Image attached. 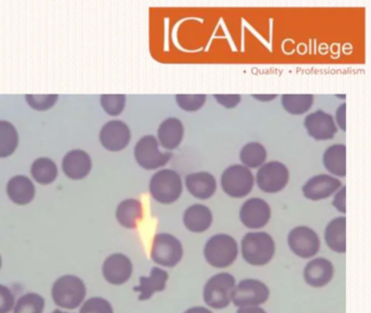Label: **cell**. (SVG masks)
I'll return each instance as SVG.
<instances>
[{
	"label": "cell",
	"instance_id": "cell-1",
	"mask_svg": "<svg viewBox=\"0 0 371 313\" xmlns=\"http://www.w3.org/2000/svg\"><path fill=\"white\" fill-rule=\"evenodd\" d=\"M86 296V286L75 275H64L55 281L51 287V298L62 309L73 310L82 305Z\"/></svg>",
	"mask_w": 371,
	"mask_h": 313
},
{
	"label": "cell",
	"instance_id": "cell-2",
	"mask_svg": "<svg viewBox=\"0 0 371 313\" xmlns=\"http://www.w3.org/2000/svg\"><path fill=\"white\" fill-rule=\"evenodd\" d=\"M275 252L273 238L268 233H247L242 239V255L247 263L261 267L269 263Z\"/></svg>",
	"mask_w": 371,
	"mask_h": 313
},
{
	"label": "cell",
	"instance_id": "cell-3",
	"mask_svg": "<svg viewBox=\"0 0 371 313\" xmlns=\"http://www.w3.org/2000/svg\"><path fill=\"white\" fill-rule=\"evenodd\" d=\"M238 253L237 243L227 234H218L209 238L203 248V257L213 268L224 269L234 263Z\"/></svg>",
	"mask_w": 371,
	"mask_h": 313
},
{
	"label": "cell",
	"instance_id": "cell-4",
	"mask_svg": "<svg viewBox=\"0 0 371 313\" xmlns=\"http://www.w3.org/2000/svg\"><path fill=\"white\" fill-rule=\"evenodd\" d=\"M149 191L157 202L163 205L173 203L179 199L183 191L181 176L173 170H160L151 176Z\"/></svg>",
	"mask_w": 371,
	"mask_h": 313
},
{
	"label": "cell",
	"instance_id": "cell-5",
	"mask_svg": "<svg viewBox=\"0 0 371 313\" xmlns=\"http://www.w3.org/2000/svg\"><path fill=\"white\" fill-rule=\"evenodd\" d=\"M235 287L234 276L229 273L213 275L203 287V301L213 309H223L232 301Z\"/></svg>",
	"mask_w": 371,
	"mask_h": 313
},
{
	"label": "cell",
	"instance_id": "cell-6",
	"mask_svg": "<svg viewBox=\"0 0 371 313\" xmlns=\"http://www.w3.org/2000/svg\"><path fill=\"white\" fill-rule=\"evenodd\" d=\"M134 156L139 166L145 170H156L166 165L172 158L170 151H161L154 135H146L134 147Z\"/></svg>",
	"mask_w": 371,
	"mask_h": 313
},
{
	"label": "cell",
	"instance_id": "cell-7",
	"mask_svg": "<svg viewBox=\"0 0 371 313\" xmlns=\"http://www.w3.org/2000/svg\"><path fill=\"white\" fill-rule=\"evenodd\" d=\"M255 183L254 175L244 165L234 164L223 171L221 175V186L223 191L232 198L246 197L253 189Z\"/></svg>",
	"mask_w": 371,
	"mask_h": 313
},
{
	"label": "cell",
	"instance_id": "cell-8",
	"mask_svg": "<svg viewBox=\"0 0 371 313\" xmlns=\"http://www.w3.org/2000/svg\"><path fill=\"white\" fill-rule=\"evenodd\" d=\"M150 257L161 267L173 268L182 260V244L171 234H157L153 241Z\"/></svg>",
	"mask_w": 371,
	"mask_h": 313
},
{
	"label": "cell",
	"instance_id": "cell-9",
	"mask_svg": "<svg viewBox=\"0 0 371 313\" xmlns=\"http://www.w3.org/2000/svg\"><path fill=\"white\" fill-rule=\"evenodd\" d=\"M270 290L265 283L257 280H243L235 285L232 301L238 308L258 307L269 299Z\"/></svg>",
	"mask_w": 371,
	"mask_h": 313
},
{
	"label": "cell",
	"instance_id": "cell-10",
	"mask_svg": "<svg viewBox=\"0 0 371 313\" xmlns=\"http://www.w3.org/2000/svg\"><path fill=\"white\" fill-rule=\"evenodd\" d=\"M289 170L280 161H270L263 164L256 175V182L259 189L267 194H274L284 189L289 183Z\"/></svg>",
	"mask_w": 371,
	"mask_h": 313
},
{
	"label": "cell",
	"instance_id": "cell-11",
	"mask_svg": "<svg viewBox=\"0 0 371 313\" xmlns=\"http://www.w3.org/2000/svg\"><path fill=\"white\" fill-rule=\"evenodd\" d=\"M290 249L303 259L316 255L320 249V239L313 229L307 226H297L292 229L287 237Z\"/></svg>",
	"mask_w": 371,
	"mask_h": 313
},
{
	"label": "cell",
	"instance_id": "cell-12",
	"mask_svg": "<svg viewBox=\"0 0 371 313\" xmlns=\"http://www.w3.org/2000/svg\"><path fill=\"white\" fill-rule=\"evenodd\" d=\"M270 206L261 198H250L245 201L239 210V220L247 228L258 229L270 221Z\"/></svg>",
	"mask_w": 371,
	"mask_h": 313
},
{
	"label": "cell",
	"instance_id": "cell-13",
	"mask_svg": "<svg viewBox=\"0 0 371 313\" xmlns=\"http://www.w3.org/2000/svg\"><path fill=\"white\" fill-rule=\"evenodd\" d=\"M101 272L103 279L111 285H123L133 273V264L123 253H113L103 261Z\"/></svg>",
	"mask_w": 371,
	"mask_h": 313
},
{
	"label": "cell",
	"instance_id": "cell-14",
	"mask_svg": "<svg viewBox=\"0 0 371 313\" xmlns=\"http://www.w3.org/2000/svg\"><path fill=\"white\" fill-rule=\"evenodd\" d=\"M99 139L109 151H121L127 148L131 140V130L127 124L119 120L109 121L103 125L99 134Z\"/></svg>",
	"mask_w": 371,
	"mask_h": 313
},
{
	"label": "cell",
	"instance_id": "cell-15",
	"mask_svg": "<svg viewBox=\"0 0 371 313\" xmlns=\"http://www.w3.org/2000/svg\"><path fill=\"white\" fill-rule=\"evenodd\" d=\"M304 125L308 135L316 140H329L334 137L337 132V126L332 116L317 110L305 118Z\"/></svg>",
	"mask_w": 371,
	"mask_h": 313
},
{
	"label": "cell",
	"instance_id": "cell-16",
	"mask_svg": "<svg viewBox=\"0 0 371 313\" xmlns=\"http://www.w3.org/2000/svg\"><path fill=\"white\" fill-rule=\"evenodd\" d=\"M341 187V182L337 177L319 174L311 177L303 186V194L307 199L312 201H318L326 199L337 192Z\"/></svg>",
	"mask_w": 371,
	"mask_h": 313
},
{
	"label": "cell",
	"instance_id": "cell-17",
	"mask_svg": "<svg viewBox=\"0 0 371 313\" xmlns=\"http://www.w3.org/2000/svg\"><path fill=\"white\" fill-rule=\"evenodd\" d=\"M92 170V159L84 150L74 149L62 160V171L71 180H83Z\"/></svg>",
	"mask_w": 371,
	"mask_h": 313
},
{
	"label": "cell",
	"instance_id": "cell-18",
	"mask_svg": "<svg viewBox=\"0 0 371 313\" xmlns=\"http://www.w3.org/2000/svg\"><path fill=\"white\" fill-rule=\"evenodd\" d=\"M334 268L331 261L325 258L313 259L308 262L304 270L306 283L316 288H320L330 283L333 279Z\"/></svg>",
	"mask_w": 371,
	"mask_h": 313
},
{
	"label": "cell",
	"instance_id": "cell-19",
	"mask_svg": "<svg viewBox=\"0 0 371 313\" xmlns=\"http://www.w3.org/2000/svg\"><path fill=\"white\" fill-rule=\"evenodd\" d=\"M185 185L192 196L197 199L206 200L215 195L217 182L209 172H196L185 177Z\"/></svg>",
	"mask_w": 371,
	"mask_h": 313
},
{
	"label": "cell",
	"instance_id": "cell-20",
	"mask_svg": "<svg viewBox=\"0 0 371 313\" xmlns=\"http://www.w3.org/2000/svg\"><path fill=\"white\" fill-rule=\"evenodd\" d=\"M169 280V274L165 270L159 268H153L148 278L140 276L139 285L135 286L133 290L138 293V300L145 301L150 299L155 293L163 291L166 288L167 282Z\"/></svg>",
	"mask_w": 371,
	"mask_h": 313
},
{
	"label": "cell",
	"instance_id": "cell-21",
	"mask_svg": "<svg viewBox=\"0 0 371 313\" xmlns=\"http://www.w3.org/2000/svg\"><path fill=\"white\" fill-rule=\"evenodd\" d=\"M158 140L160 145L167 150H174L179 147L184 136V126L181 120L176 118H168L159 125Z\"/></svg>",
	"mask_w": 371,
	"mask_h": 313
},
{
	"label": "cell",
	"instance_id": "cell-22",
	"mask_svg": "<svg viewBox=\"0 0 371 313\" xmlns=\"http://www.w3.org/2000/svg\"><path fill=\"white\" fill-rule=\"evenodd\" d=\"M212 213L210 209L203 205H193L187 208L183 215V223L193 233H203L211 226Z\"/></svg>",
	"mask_w": 371,
	"mask_h": 313
},
{
	"label": "cell",
	"instance_id": "cell-23",
	"mask_svg": "<svg viewBox=\"0 0 371 313\" xmlns=\"http://www.w3.org/2000/svg\"><path fill=\"white\" fill-rule=\"evenodd\" d=\"M35 186L29 177L17 175L10 179L7 184L9 199L19 206H25L34 199Z\"/></svg>",
	"mask_w": 371,
	"mask_h": 313
},
{
	"label": "cell",
	"instance_id": "cell-24",
	"mask_svg": "<svg viewBox=\"0 0 371 313\" xmlns=\"http://www.w3.org/2000/svg\"><path fill=\"white\" fill-rule=\"evenodd\" d=\"M328 247L337 253L346 252V219L339 217L328 224L325 231Z\"/></svg>",
	"mask_w": 371,
	"mask_h": 313
},
{
	"label": "cell",
	"instance_id": "cell-25",
	"mask_svg": "<svg viewBox=\"0 0 371 313\" xmlns=\"http://www.w3.org/2000/svg\"><path fill=\"white\" fill-rule=\"evenodd\" d=\"M116 218L120 225L134 229L143 219V206L137 199H125L117 208Z\"/></svg>",
	"mask_w": 371,
	"mask_h": 313
},
{
	"label": "cell",
	"instance_id": "cell-26",
	"mask_svg": "<svg viewBox=\"0 0 371 313\" xmlns=\"http://www.w3.org/2000/svg\"><path fill=\"white\" fill-rule=\"evenodd\" d=\"M323 165L336 176L346 175V147L343 144H336L329 147L323 154Z\"/></svg>",
	"mask_w": 371,
	"mask_h": 313
},
{
	"label": "cell",
	"instance_id": "cell-27",
	"mask_svg": "<svg viewBox=\"0 0 371 313\" xmlns=\"http://www.w3.org/2000/svg\"><path fill=\"white\" fill-rule=\"evenodd\" d=\"M239 160L246 168L256 169L265 164L266 160H267V150L260 143H248L244 146L239 153Z\"/></svg>",
	"mask_w": 371,
	"mask_h": 313
},
{
	"label": "cell",
	"instance_id": "cell-28",
	"mask_svg": "<svg viewBox=\"0 0 371 313\" xmlns=\"http://www.w3.org/2000/svg\"><path fill=\"white\" fill-rule=\"evenodd\" d=\"M31 174L33 179L41 185H48L54 182L58 175V169L56 163L49 158H38L36 159L32 168H31Z\"/></svg>",
	"mask_w": 371,
	"mask_h": 313
},
{
	"label": "cell",
	"instance_id": "cell-29",
	"mask_svg": "<svg viewBox=\"0 0 371 313\" xmlns=\"http://www.w3.org/2000/svg\"><path fill=\"white\" fill-rule=\"evenodd\" d=\"M19 145V135L13 125L0 121V158L11 156Z\"/></svg>",
	"mask_w": 371,
	"mask_h": 313
},
{
	"label": "cell",
	"instance_id": "cell-30",
	"mask_svg": "<svg viewBox=\"0 0 371 313\" xmlns=\"http://www.w3.org/2000/svg\"><path fill=\"white\" fill-rule=\"evenodd\" d=\"M281 103L284 110L292 116H301L310 110L313 103L312 95H283Z\"/></svg>",
	"mask_w": 371,
	"mask_h": 313
},
{
	"label": "cell",
	"instance_id": "cell-31",
	"mask_svg": "<svg viewBox=\"0 0 371 313\" xmlns=\"http://www.w3.org/2000/svg\"><path fill=\"white\" fill-rule=\"evenodd\" d=\"M45 299L36 293H29L21 296L14 304L13 313H43Z\"/></svg>",
	"mask_w": 371,
	"mask_h": 313
},
{
	"label": "cell",
	"instance_id": "cell-32",
	"mask_svg": "<svg viewBox=\"0 0 371 313\" xmlns=\"http://www.w3.org/2000/svg\"><path fill=\"white\" fill-rule=\"evenodd\" d=\"M127 97L125 95H102L101 103L103 110L111 117H117L125 108Z\"/></svg>",
	"mask_w": 371,
	"mask_h": 313
},
{
	"label": "cell",
	"instance_id": "cell-33",
	"mask_svg": "<svg viewBox=\"0 0 371 313\" xmlns=\"http://www.w3.org/2000/svg\"><path fill=\"white\" fill-rule=\"evenodd\" d=\"M207 100L206 95H176L175 101L182 110L196 112L203 107Z\"/></svg>",
	"mask_w": 371,
	"mask_h": 313
},
{
	"label": "cell",
	"instance_id": "cell-34",
	"mask_svg": "<svg viewBox=\"0 0 371 313\" xmlns=\"http://www.w3.org/2000/svg\"><path fill=\"white\" fill-rule=\"evenodd\" d=\"M80 313H114L110 302L101 297H93L82 305Z\"/></svg>",
	"mask_w": 371,
	"mask_h": 313
},
{
	"label": "cell",
	"instance_id": "cell-35",
	"mask_svg": "<svg viewBox=\"0 0 371 313\" xmlns=\"http://www.w3.org/2000/svg\"><path fill=\"white\" fill-rule=\"evenodd\" d=\"M25 100L35 110L45 111L55 106L58 95H26Z\"/></svg>",
	"mask_w": 371,
	"mask_h": 313
},
{
	"label": "cell",
	"instance_id": "cell-36",
	"mask_svg": "<svg viewBox=\"0 0 371 313\" xmlns=\"http://www.w3.org/2000/svg\"><path fill=\"white\" fill-rule=\"evenodd\" d=\"M14 296L9 287L0 284V313H10L14 307Z\"/></svg>",
	"mask_w": 371,
	"mask_h": 313
},
{
	"label": "cell",
	"instance_id": "cell-37",
	"mask_svg": "<svg viewBox=\"0 0 371 313\" xmlns=\"http://www.w3.org/2000/svg\"><path fill=\"white\" fill-rule=\"evenodd\" d=\"M213 98L220 106L227 109L235 108L242 100V97L239 95H219L217 94V95H213Z\"/></svg>",
	"mask_w": 371,
	"mask_h": 313
},
{
	"label": "cell",
	"instance_id": "cell-38",
	"mask_svg": "<svg viewBox=\"0 0 371 313\" xmlns=\"http://www.w3.org/2000/svg\"><path fill=\"white\" fill-rule=\"evenodd\" d=\"M345 195H346V187H342V188L337 192L336 196H334V199L332 202L333 207L337 209V211H339L341 213L346 212Z\"/></svg>",
	"mask_w": 371,
	"mask_h": 313
},
{
	"label": "cell",
	"instance_id": "cell-39",
	"mask_svg": "<svg viewBox=\"0 0 371 313\" xmlns=\"http://www.w3.org/2000/svg\"><path fill=\"white\" fill-rule=\"evenodd\" d=\"M345 112H346V104L342 103L337 109L336 112V118H337V126L341 128V130L345 132L346 130V123H345Z\"/></svg>",
	"mask_w": 371,
	"mask_h": 313
},
{
	"label": "cell",
	"instance_id": "cell-40",
	"mask_svg": "<svg viewBox=\"0 0 371 313\" xmlns=\"http://www.w3.org/2000/svg\"><path fill=\"white\" fill-rule=\"evenodd\" d=\"M236 313H266V311L259 307H245L239 308Z\"/></svg>",
	"mask_w": 371,
	"mask_h": 313
},
{
	"label": "cell",
	"instance_id": "cell-41",
	"mask_svg": "<svg viewBox=\"0 0 371 313\" xmlns=\"http://www.w3.org/2000/svg\"><path fill=\"white\" fill-rule=\"evenodd\" d=\"M253 98L257 99V100L259 101H263V102H269V101H272L273 99L276 98V95H252Z\"/></svg>",
	"mask_w": 371,
	"mask_h": 313
},
{
	"label": "cell",
	"instance_id": "cell-42",
	"mask_svg": "<svg viewBox=\"0 0 371 313\" xmlns=\"http://www.w3.org/2000/svg\"><path fill=\"white\" fill-rule=\"evenodd\" d=\"M184 313H212V312L203 307H194V308H191V309L189 310H186Z\"/></svg>",
	"mask_w": 371,
	"mask_h": 313
},
{
	"label": "cell",
	"instance_id": "cell-43",
	"mask_svg": "<svg viewBox=\"0 0 371 313\" xmlns=\"http://www.w3.org/2000/svg\"><path fill=\"white\" fill-rule=\"evenodd\" d=\"M51 313H69V312H65V311H61V310H58V309H57V310H54V311H52Z\"/></svg>",
	"mask_w": 371,
	"mask_h": 313
},
{
	"label": "cell",
	"instance_id": "cell-44",
	"mask_svg": "<svg viewBox=\"0 0 371 313\" xmlns=\"http://www.w3.org/2000/svg\"><path fill=\"white\" fill-rule=\"evenodd\" d=\"M2 267V259H1V255H0V269H1Z\"/></svg>",
	"mask_w": 371,
	"mask_h": 313
}]
</instances>
